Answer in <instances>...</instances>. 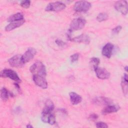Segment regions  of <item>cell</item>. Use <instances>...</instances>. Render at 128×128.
Here are the masks:
<instances>
[{"mask_svg":"<svg viewBox=\"0 0 128 128\" xmlns=\"http://www.w3.org/2000/svg\"><path fill=\"white\" fill-rule=\"evenodd\" d=\"M30 72L33 75L46 76V71L44 65L40 62H36L33 64L30 68Z\"/></svg>","mask_w":128,"mask_h":128,"instance_id":"1","label":"cell"},{"mask_svg":"<svg viewBox=\"0 0 128 128\" xmlns=\"http://www.w3.org/2000/svg\"><path fill=\"white\" fill-rule=\"evenodd\" d=\"M91 6V4L88 2L80 0L75 2L74 10L78 12H86L90 10Z\"/></svg>","mask_w":128,"mask_h":128,"instance_id":"2","label":"cell"},{"mask_svg":"<svg viewBox=\"0 0 128 128\" xmlns=\"http://www.w3.org/2000/svg\"><path fill=\"white\" fill-rule=\"evenodd\" d=\"M86 24V20L82 18H76L74 19L70 24L69 32L80 30L83 28Z\"/></svg>","mask_w":128,"mask_h":128,"instance_id":"3","label":"cell"},{"mask_svg":"<svg viewBox=\"0 0 128 128\" xmlns=\"http://www.w3.org/2000/svg\"><path fill=\"white\" fill-rule=\"evenodd\" d=\"M66 7V4L60 2H56L49 3L46 8L48 12H59L64 10Z\"/></svg>","mask_w":128,"mask_h":128,"instance_id":"4","label":"cell"},{"mask_svg":"<svg viewBox=\"0 0 128 128\" xmlns=\"http://www.w3.org/2000/svg\"><path fill=\"white\" fill-rule=\"evenodd\" d=\"M0 76L2 78H8L16 82H20V79L16 72L10 69H4L0 72Z\"/></svg>","mask_w":128,"mask_h":128,"instance_id":"5","label":"cell"},{"mask_svg":"<svg viewBox=\"0 0 128 128\" xmlns=\"http://www.w3.org/2000/svg\"><path fill=\"white\" fill-rule=\"evenodd\" d=\"M36 50L33 48H29L26 52L22 56V61L24 64L30 61L34 56Z\"/></svg>","mask_w":128,"mask_h":128,"instance_id":"6","label":"cell"},{"mask_svg":"<svg viewBox=\"0 0 128 128\" xmlns=\"http://www.w3.org/2000/svg\"><path fill=\"white\" fill-rule=\"evenodd\" d=\"M114 8L123 15H126L128 11V2L126 0L118 1L114 4Z\"/></svg>","mask_w":128,"mask_h":128,"instance_id":"7","label":"cell"},{"mask_svg":"<svg viewBox=\"0 0 128 128\" xmlns=\"http://www.w3.org/2000/svg\"><path fill=\"white\" fill-rule=\"evenodd\" d=\"M32 80L35 84L38 86L43 89H46L48 88V82L46 80V76L33 75Z\"/></svg>","mask_w":128,"mask_h":128,"instance_id":"8","label":"cell"},{"mask_svg":"<svg viewBox=\"0 0 128 128\" xmlns=\"http://www.w3.org/2000/svg\"><path fill=\"white\" fill-rule=\"evenodd\" d=\"M94 70L96 72V76L99 79L106 80L108 79L110 76V72L104 68L97 66Z\"/></svg>","mask_w":128,"mask_h":128,"instance_id":"9","label":"cell"},{"mask_svg":"<svg viewBox=\"0 0 128 128\" xmlns=\"http://www.w3.org/2000/svg\"><path fill=\"white\" fill-rule=\"evenodd\" d=\"M21 57V55H15L8 60V62L12 67L20 68L24 64L22 61Z\"/></svg>","mask_w":128,"mask_h":128,"instance_id":"10","label":"cell"},{"mask_svg":"<svg viewBox=\"0 0 128 128\" xmlns=\"http://www.w3.org/2000/svg\"><path fill=\"white\" fill-rule=\"evenodd\" d=\"M114 50V46L111 43H108L104 45L102 49V54L107 58H110Z\"/></svg>","mask_w":128,"mask_h":128,"instance_id":"11","label":"cell"},{"mask_svg":"<svg viewBox=\"0 0 128 128\" xmlns=\"http://www.w3.org/2000/svg\"><path fill=\"white\" fill-rule=\"evenodd\" d=\"M120 108V107L118 105L110 104L106 106L102 111V114H107L111 113L117 112Z\"/></svg>","mask_w":128,"mask_h":128,"instance_id":"12","label":"cell"},{"mask_svg":"<svg viewBox=\"0 0 128 128\" xmlns=\"http://www.w3.org/2000/svg\"><path fill=\"white\" fill-rule=\"evenodd\" d=\"M94 103L97 105L108 106L112 104V102L108 98L104 97H97L94 100Z\"/></svg>","mask_w":128,"mask_h":128,"instance_id":"13","label":"cell"},{"mask_svg":"<svg viewBox=\"0 0 128 128\" xmlns=\"http://www.w3.org/2000/svg\"><path fill=\"white\" fill-rule=\"evenodd\" d=\"M71 40L76 42L84 43L85 44H88L90 42V38L89 36L85 34H82L78 36L72 38Z\"/></svg>","mask_w":128,"mask_h":128,"instance_id":"14","label":"cell"},{"mask_svg":"<svg viewBox=\"0 0 128 128\" xmlns=\"http://www.w3.org/2000/svg\"><path fill=\"white\" fill-rule=\"evenodd\" d=\"M24 22H25L24 20H20V21L10 22L6 26L5 30L6 32L11 31V30L22 26L24 24Z\"/></svg>","mask_w":128,"mask_h":128,"instance_id":"15","label":"cell"},{"mask_svg":"<svg viewBox=\"0 0 128 128\" xmlns=\"http://www.w3.org/2000/svg\"><path fill=\"white\" fill-rule=\"evenodd\" d=\"M70 100L73 105H76L80 103L82 100V98L80 96L74 92H70L69 94Z\"/></svg>","mask_w":128,"mask_h":128,"instance_id":"16","label":"cell"},{"mask_svg":"<svg viewBox=\"0 0 128 128\" xmlns=\"http://www.w3.org/2000/svg\"><path fill=\"white\" fill-rule=\"evenodd\" d=\"M54 109V104L53 102L50 100H47L45 102L42 114H50Z\"/></svg>","mask_w":128,"mask_h":128,"instance_id":"17","label":"cell"},{"mask_svg":"<svg viewBox=\"0 0 128 128\" xmlns=\"http://www.w3.org/2000/svg\"><path fill=\"white\" fill-rule=\"evenodd\" d=\"M128 74H124L122 78L121 86L122 88V92L125 96H126L128 94Z\"/></svg>","mask_w":128,"mask_h":128,"instance_id":"18","label":"cell"},{"mask_svg":"<svg viewBox=\"0 0 128 128\" xmlns=\"http://www.w3.org/2000/svg\"><path fill=\"white\" fill-rule=\"evenodd\" d=\"M24 20L23 14L20 12H18L10 16L8 18V21L9 22H13L16 21H20Z\"/></svg>","mask_w":128,"mask_h":128,"instance_id":"19","label":"cell"},{"mask_svg":"<svg viewBox=\"0 0 128 128\" xmlns=\"http://www.w3.org/2000/svg\"><path fill=\"white\" fill-rule=\"evenodd\" d=\"M10 96H12V93L10 92L6 88H3L1 89L0 98L3 101L7 100Z\"/></svg>","mask_w":128,"mask_h":128,"instance_id":"20","label":"cell"},{"mask_svg":"<svg viewBox=\"0 0 128 128\" xmlns=\"http://www.w3.org/2000/svg\"><path fill=\"white\" fill-rule=\"evenodd\" d=\"M100 62V59L98 58H92L90 59V64L92 66V68L94 69L95 68L98 66V65L99 64Z\"/></svg>","mask_w":128,"mask_h":128,"instance_id":"21","label":"cell"},{"mask_svg":"<svg viewBox=\"0 0 128 128\" xmlns=\"http://www.w3.org/2000/svg\"><path fill=\"white\" fill-rule=\"evenodd\" d=\"M108 18V15L106 13H104L102 12L99 14L97 17H96V20L98 22H102L103 21L106 20Z\"/></svg>","mask_w":128,"mask_h":128,"instance_id":"22","label":"cell"},{"mask_svg":"<svg viewBox=\"0 0 128 128\" xmlns=\"http://www.w3.org/2000/svg\"><path fill=\"white\" fill-rule=\"evenodd\" d=\"M56 122V118H55V116H54V115L52 114V113L49 114V115L48 116V117L46 123H48L50 125H53V124H55Z\"/></svg>","mask_w":128,"mask_h":128,"instance_id":"23","label":"cell"},{"mask_svg":"<svg viewBox=\"0 0 128 128\" xmlns=\"http://www.w3.org/2000/svg\"><path fill=\"white\" fill-rule=\"evenodd\" d=\"M20 5L21 6L24 8H28L30 5V1L28 0H22L20 2Z\"/></svg>","mask_w":128,"mask_h":128,"instance_id":"24","label":"cell"},{"mask_svg":"<svg viewBox=\"0 0 128 128\" xmlns=\"http://www.w3.org/2000/svg\"><path fill=\"white\" fill-rule=\"evenodd\" d=\"M122 27L120 26H118L112 30V34H118L122 30Z\"/></svg>","mask_w":128,"mask_h":128,"instance_id":"25","label":"cell"},{"mask_svg":"<svg viewBox=\"0 0 128 128\" xmlns=\"http://www.w3.org/2000/svg\"><path fill=\"white\" fill-rule=\"evenodd\" d=\"M79 58V54L78 53L74 54L70 56V61L72 62H76L78 60Z\"/></svg>","mask_w":128,"mask_h":128,"instance_id":"26","label":"cell"},{"mask_svg":"<svg viewBox=\"0 0 128 128\" xmlns=\"http://www.w3.org/2000/svg\"><path fill=\"white\" fill-rule=\"evenodd\" d=\"M96 127L98 128H108V126L107 124L104 122H99L96 123Z\"/></svg>","mask_w":128,"mask_h":128,"instance_id":"27","label":"cell"},{"mask_svg":"<svg viewBox=\"0 0 128 128\" xmlns=\"http://www.w3.org/2000/svg\"><path fill=\"white\" fill-rule=\"evenodd\" d=\"M56 43L57 44V45H58L60 46H63L66 44V43L64 42L62 40L58 39L56 40Z\"/></svg>","mask_w":128,"mask_h":128,"instance_id":"28","label":"cell"},{"mask_svg":"<svg viewBox=\"0 0 128 128\" xmlns=\"http://www.w3.org/2000/svg\"><path fill=\"white\" fill-rule=\"evenodd\" d=\"M98 118V116L96 114H92L90 116V118L91 120H94Z\"/></svg>","mask_w":128,"mask_h":128,"instance_id":"29","label":"cell"},{"mask_svg":"<svg viewBox=\"0 0 128 128\" xmlns=\"http://www.w3.org/2000/svg\"><path fill=\"white\" fill-rule=\"evenodd\" d=\"M26 128H32V125H30V124H28L27 126H26Z\"/></svg>","mask_w":128,"mask_h":128,"instance_id":"30","label":"cell"},{"mask_svg":"<svg viewBox=\"0 0 128 128\" xmlns=\"http://www.w3.org/2000/svg\"><path fill=\"white\" fill-rule=\"evenodd\" d=\"M127 68H128V66H126L124 68V69H125V70H126V72H127Z\"/></svg>","mask_w":128,"mask_h":128,"instance_id":"31","label":"cell"}]
</instances>
